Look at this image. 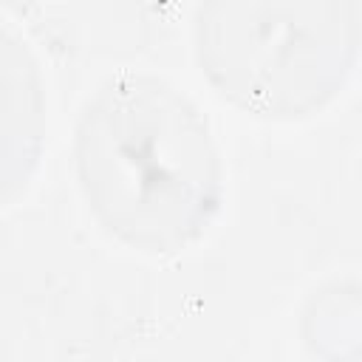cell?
Returning a JSON list of instances; mask_svg holds the SVG:
<instances>
[{
	"label": "cell",
	"mask_w": 362,
	"mask_h": 362,
	"mask_svg": "<svg viewBox=\"0 0 362 362\" xmlns=\"http://www.w3.org/2000/svg\"><path fill=\"white\" fill-rule=\"evenodd\" d=\"M74 167L96 221L139 252L189 246L221 206L223 173L206 119L147 71H119L85 99Z\"/></svg>",
	"instance_id": "1"
},
{
	"label": "cell",
	"mask_w": 362,
	"mask_h": 362,
	"mask_svg": "<svg viewBox=\"0 0 362 362\" xmlns=\"http://www.w3.org/2000/svg\"><path fill=\"white\" fill-rule=\"evenodd\" d=\"M195 57L209 85L263 119L328 105L362 42L354 0H209L195 8Z\"/></svg>",
	"instance_id": "2"
}]
</instances>
